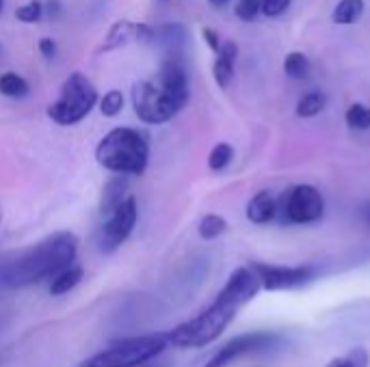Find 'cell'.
Returning a JSON list of instances; mask_svg holds the SVG:
<instances>
[{
	"label": "cell",
	"instance_id": "6da1fadb",
	"mask_svg": "<svg viewBox=\"0 0 370 367\" xmlns=\"http://www.w3.org/2000/svg\"><path fill=\"white\" fill-rule=\"evenodd\" d=\"M260 290L262 285L254 268L238 266L230 274L228 283L223 285V290L217 294L211 307H206L195 318L167 331L169 344H174L176 348H203L217 342L223 335V331L234 322L238 309L245 307L247 303H252Z\"/></svg>",
	"mask_w": 370,
	"mask_h": 367
},
{
	"label": "cell",
	"instance_id": "7a4b0ae2",
	"mask_svg": "<svg viewBox=\"0 0 370 367\" xmlns=\"http://www.w3.org/2000/svg\"><path fill=\"white\" fill-rule=\"evenodd\" d=\"M76 255L78 238L72 231H57L0 266V283L7 288H28L55 279L59 272L74 266Z\"/></svg>",
	"mask_w": 370,
	"mask_h": 367
},
{
	"label": "cell",
	"instance_id": "3957f363",
	"mask_svg": "<svg viewBox=\"0 0 370 367\" xmlns=\"http://www.w3.org/2000/svg\"><path fill=\"white\" fill-rule=\"evenodd\" d=\"M96 160L117 175H143L150 162V141L135 128H115L98 143Z\"/></svg>",
	"mask_w": 370,
	"mask_h": 367
},
{
	"label": "cell",
	"instance_id": "277c9868",
	"mask_svg": "<svg viewBox=\"0 0 370 367\" xmlns=\"http://www.w3.org/2000/svg\"><path fill=\"white\" fill-rule=\"evenodd\" d=\"M169 346L167 333H150L141 337H130L82 363V367H141L158 359Z\"/></svg>",
	"mask_w": 370,
	"mask_h": 367
},
{
	"label": "cell",
	"instance_id": "5b68a950",
	"mask_svg": "<svg viewBox=\"0 0 370 367\" xmlns=\"http://www.w3.org/2000/svg\"><path fill=\"white\" fill-rule=\"evenodd\" d=\"M98 102V89L82 71H72L61 85L59 100L48 106V117L59 126H74L85 119Z\"/></svg>",
	"mask_w": 370,
	"mask_h": 367
},
{
	"label": "cell",
	"instance_id": "8992f818",
	"mask_svg": "<svg viewBox=\"0 0 370 367\" xmlns=\"http://www.w3.org/2000/svg\"><path fill=\"white\" fill-rule=\"evenodd\" d=\"M277 214L286 225H314L325 214V199L312 184H297L277 201Z\"/></svg>",
	"mask_w": 370,
	"mask_h": 367
},
{
	"label": "cell",
	"instance_id": "52a82bcc",
	"mask_svg": "<svg viewBox=\"0 0 370 367\" xmlns=\"http://www.w3.org/2000/svg\"><path fill=\"white\" fill-rule=\"evenodd\" d=\"M133 106L137 117L150 126L167 124L180 112L176 104L156 87V83H147V80L133 85Z\"/></svg>",
	"mask_w": 370,
	"mask_h": 367
},
{
	"label": "cell",
	"instance_id": "ba28073f",
	"mask_svg": "<svg viewBox=\"0 0 370 367\" xmlns=\"http://www.w3.org/2000/svg\"><path fill=\"white\" fill-rule=\"evenodd\" d=\"M254 272L260 279L262 290L267 292H281V290H295L301 285H308L316 279L318 270L312 264L301 266H279V264H264V262H252L250 264Z\"/></svg>",
	"mask_w": 370,
	"mask_h": 367
},
{
	"label": "cell",
	"instance_id": "9c48e42d",
	"mask_svg": "<svg viewBox=\"0 0 370 367\" xmlns=\"http://www.w3.org/2000/svg\"><path fill=\"white\" fill-rule=\"evenodd\" d=\"M139 221V206L137 199L130 194L121 206L102 223L98 233V247L102 253H115L123 242H126Z\"/></svg>",
	"mask_w": 370,
	"mask_h": 367
},
{
	"label": "cell",
	"instance_id": "30bf717a",
	"mask_svg": "<svg viewBox=\"0 0 370 367\" xmlns=\"http://www.w3.org/2000/svg\"><path fill=\"white\" fill-rule=\"evenodd\" d=\"M156 87L176 104L178 110L189 104V74L182 52H167V57L162 59L156 76Z\"/></svg>",
	"mask_w": 370,
	"mask_h": 367
},
{
	"label": "cell",
	"instance_id": "8fae6325",
	"mask_svg": "<svg viewBox=\"0 0 370 367\" xmlns=\"http://www.w3.org/2000/svg\"><path fill=\"white\" fill-rule=\"evenodd\" d=\"M275 342H277V335L271 331H252V333L236 335L230 342H225L203 367H228L245 354L271 348Z\"/></svg>",
	"mask_w": 370,
	"mask_h": 367
},
{
	"label": "cell",
	"instance_id": "7c38bea8",
	"mask_svg": "<svg viewBox=\"0 0 370 367\" xmlns=\"http://www.w3.org/2000/svg\"><path fill=\"white\" fill-rule=\"evenodd\" d=\"M130 42H139V44H152L154 42V26L145 24V22H130V20H119L115 22L106 37L102 46L98 48V54L102 52H111L117 48H123Z\"/></svg>",
	"mask_w": 370,
	"mask_h": 367
},
{
	"label": "cell",
	"instance_id": "4fadbf2b",
	"mask_svg": "<svg viewBox=\"0 0 370 367\" xmlns=\"http://www.w3.org/2000/svg\"><path fill=\"white\" fill-rule=\"evenodd\" d=\"M128 188H130V182H128V175H115L111 177L104 188H102V197H100V214L102 216H111L123 201H126L130 194H128Z\"/></svg>",
	"mask_w": 370,
	"mask_h": 367
},
{
	"label": "cell",
	"instance_id": "5bb4252c",
	"mask_svg": "<svg viewBox=\"0 0 370 367\" xmlns=\"http://www.w3.org/2000/svg\"><path fill=\"white\" fill-rule=\"evenodd\" d=\"M245 214L247 221H252L254 225H269L277 216V199L271 190H260L247 203Z\"/></svg>",
	"mask_w": 370,
	"mask_h": 367
},
{
	"label": "cell",
	"instance_id": "9a60e30c",
	"mask_svg": "<svg viewBox=\"0 0 370 367\" xmlns=\"http://www.w3.org/2000/svg\"><path fill=\"white\" fill-rule=\"evenodd\" d=\"M238 57V46L234 42L221 44V50L217 54V61L213 65V76L221 89H228L234 78V61Z\"/></svg>",
	"mask_w": 370,
	"mask_h": 367
},
{
	"label": "cell",
	"instance_id": "2e32d148",
	"mask_svg": "<svg viewBox=\"0 0 370 367\" xmlns=\"http://www.w3.org/2000/svg\"><path fill=\"white\" fill-rule=\"evenodd\" d=\"M186 37L189 33L182 24H160L154 28L152 44H160L162 48H167V52H180L186 44Z\"/></svg>",
	"mask_w": 370,
	"mask_h": 367
},
{
	"label": "cell",
	"instance_id": "e0dca14e",
	"mask_svg": "<svg viewBox=\"0 0 370 367\" xmlns=\"http://www.w3.org/2000/svg\"><path fill=\"white\" fill-rule=\"evenodd\" d=\"M82 276H85V270H82V266H69V268H65L63 272H59L55 279H52V283H50V294L52 296H61V294H67V292H72L76 285L82 281Z\"/></svg>",
	"mask_w": 370,
	"mask_h": 367
},
{
	"label": "cell",
	"instance_id": "ac0fdd59",
	"mask_svg": "<svg viewBox=\"0 0 370 367\" xmlns=\"http://www.w3.org/2000/svg\"><path fill=\"white\" fill-rule=\"evenodd\" d=\"M364 13V0H340L336 5L332 20L336 24H355Z\"/></svg>",
	"mask_w": 370,
	"mask_h": 367
},
{
	"label": "cell",
	"instance_id": "d6986e66",
	"mask_svg": "<svg viewBox=\"0 0 370 367\" xmlns=\"http://www.w3.org/2000/svg\"><path fill=\"white\" fill-rule=\"evenodd\" d=\"M28 91H30V87H28V83L20 74L7 71V74L0 76V93H3V95H7V98H24V95H28Z\"/></svg>",
	"mask_w": 370,
	"mask_h": 367
},
{
	"label": "cell",
	"instance_id": "ffe728a7",
	"mask_svg": "<svg viewBox=\"0 0 370 367\" xmlns=\"http://www.w3.org/2000/svg\"><path fill=\"white\" fill-rule=\"evenodd\" d=\"M199 238L201 240H217L219 235H223L228 231V221L221 214H206L199 221Z\"/></svg>",
	"mask_w": 370,
	"mask_h": 367
},
{
	"label": "cell",
	"instance_id": "44dd1931",
	"mask_svg": "<svg viewBox=\"0 0 370 367\" xmlns=\"http://www.w3.org/2000/svg\"><path fill=\"white\" fill-rule=\"evenodd\" d=\"M370 363V354L364 346L351 348L344 356H336L329 361L325 367H368Z\"/></svg>",
	"mask_w": 370,
	"mask_h": 367
},
{
	"label": "cell",
	"instance_id": "7402d4cb",
	"mask_svg": "<svg viewBox=\"0 0 370 367\" xmlns=\"http://www.w3.org/2000/svg\"><path fill=\"white\" fill-rule=\"evenodd\" d=\"M327 104V98L318 91H312V93H305L299 102H297V117L301 119H310V117H316Z\"/></svg>",
	"mask_w": 370,
	"mask_h": 367
},
{
	"label": "cell",
	"instance_id": "603a6c76",
	"mask_svg": "<svg viewBox=\"0 0 370 367\" xmlns=\"http://www.w3.org/2000/svg\"><path fill=\"white\" fill-rule=\"evenodd\" d=\"M284 71H286V76H291L295 80L305 78L310 71V59L303 52H291L284 59Z\"/></svg>",
	"mask_w": 370,
	"mask_h": 367
},
{
	"label": "cell",
	"instance_id": "cb8c5ba5",
	"mask_svg": "<svg viewBox=\"0 0 370 367\" xmlns=\"http://www.w3.org/2000/svg\"><path fill=\"white\" fill-rule=\"evenodd\" d=\"M234 158V147L230 143H217L213 151L208 153V169L211 171H223Z\"/></svg>",
	"mask_w": 370,
	"mask_h": 367
},
{
	"label": "cell",
	"instance_id": "d4e9b609",
	"mask_svg": "<svg viewBox=\"0 0 370 367\" xmlns=\"http://www.w3.org/2000/svg\"><path fill=\"white\" fill-rule=\"evenodd\" d=\"M344 119L351 130H368L370 128V108L364 104H353V106H349Z\"/></svg>",
	"mask_w": 370,
	"mask_h": 367
},
{
	"label": "cell",
	"instance_id": "484cf974",
	"mask_svg": "<svg viewBox=\"0 0 370 367\" xmlns=\"http://www.w3.org/2000/svg\"><path fill=\"white\" fill-rule=\"evenodd\" d=\"M121 108H123V93L117 91V89H111L100 100V112L104 117H117L121 112Z\"/></svg>",
	"mask_w": 370,
	"mask_h": 367
},
{
	"label": "cell",
	"instance_id": "4316f807",
	"mask_svg": "<svg viewBox=\"0 0 370 367\" xmlns=\"http://www.w3.org/2000/svg\"><path fill=\"white\" fill-rule=\"evenodd\" d=\"M41 16H44V3L41 0H30V3L18 7L16 11V18L24 24H35L41 20Z\"/></svg>",
	"mask_w": 370,
	"mask_h": 367
},
{
	"label": "cell",
	"instance_id": "83f0119b",
	"mask_svg": "<svg viewBox=\"0 0 370 367\" xmlns=\"http://www.w3.org/2000/svg\"><path fill=\"white\" fill-rule=\"evenodd\" d=\"M262 9V0H238L236 3V16L242 22H252Z\"/></svg>",
	"mask_w": 370,
	"mask_h": 367
},
{
	"label": "cell",
	"instance_id": "f1b7e54d",
	"mask_svg": "<svg viewBox=\"0 0 370 367\" xmlns=\"http://www.w3.org/2000/svg\"><path fill=\"white\" fill-rule=\"evenodd\" d=\"M291 3L293 0H262V13L267 16V18H277V16H281L288 7H291Z\"/></svg>",
	"mask_w": 370,
	"mask_h": 367
},
{
	"label": "cell",
	"instance_id": "f546056e",
	"mask_svg": "<svg viewBox=\"0 0 370 367\" xmlns=\"http://www.w3.org/2000/svg\"><path fill=\"white\" fill-rule=\"evenodd\" d=\"M39 52H41V57H44V59L52 61L55 54H57V44H55V39H50V37H41V39H39Z\"/></svg>",
	"mask_w": 370,
	"mask_h": 367
},
{
	"label": "cell",
	"instance_id": "4dcf8cb0",
	"mask_svg": "<svg viewBox=\"0 0 370 367\" xmlns=\"http://www.w3.org/2000/svg\"><path fill=\"white\" fill-rule=\"evenodd\" d=\"M201 37H203V42L208 44V48H211L213 52L219 54V50H221V39H219V35H217L213 28H203V30H201Z\"/></svg>",
	"mask_w": 370,
	"mask_h": 367
},
{
	"label": "cell",
	"instance_id": "1f68e13d",
	"mask_svg": "<svg viewBox=\"0 0 370 367\" xmlns=\"http://www.w3.org/2000/svg\"><path fill=\"white\" fill-rule=\"evenodd\" d=\"M141 367H172V363H169V361L154 359V361H150V363H145V365H141Z\"/></svg>",
	"mask_w": 370,
	"mask_h": 367
},
{
	"label": "cell",
	"instance_id": "d6a6232c",
	"mask_svg": "<svg viewBox=\"0 0 370 367\" xmlns=\"http://www.w3.org/2000/svg\"><path fill=\"white\" fill-rule=\"evenodd\" d=\"M208 3H211L215 9H225V7L232 3V0H208Z\"/></svg>",
	"mask_w": 370,
	"mask_h": 367
},
{
	"label": "cell",
	"instance_id": "836d02e7",
	"mask_svg": "<svg viewBox=\"0 0 370 367\" xmlns=\"http://www.w3.org/2000/svg\"><path fill=\"white\" fill-rule=\"evenodd\" d=\"M364 214H366V221H368V223H370V206H368V208H366V210H364Z\"/></svg>",
	"mask_w": 370,
	"mask_h": 367
},
{
	"label": "cell",
	"instance_id": "e575fe53",
	"mask_svg": "<svg viewBox=\"0 0 370 367\" xmlns=\"http://www.w3.org/2000/svg\"><path fill=\"white\" fill-rule=\"evenodd\" d=\"M3 7H5V0H0V13H3Z\"/></svg>",
	"mask_w": 370,
	"mask_h": 367
},
{
	"label": "cell",
	"instance_id": "d590c367",
	"mask_svg": "<svg viewBox=\"0 0 370 367\" xmlns=\"http://www.w3.org/2000/svg\"><path fill=\"white\" fill-rule=\"evenodd\" d=\"M0 221H3V208H0Z\"/></svg>",
	"mask_w": 370,
	"mask_h": 367
},
{
	"label": "cell",
	"instance_id": "8d00e7d4",
	"mask_svg": "<svg viewBox=\"0 0 370 367\" xmlns=\"http://www.w3.org/2000/svg\"><path fill=\"white\" fill-rule=\"evenodd\" d=\"M160 3H167V0H160Z\"/></svg>",
	"mask_w": 370,
	"mask_h": 367
}]
</instances>
